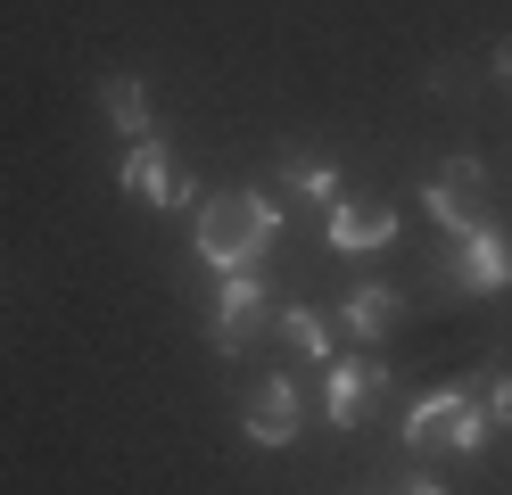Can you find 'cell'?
<instances>
[{
  "label": "cell",
  "instance_id": "6da1fadb",
  "mask_svg": "<svg viewBox=\"0 0 512 495\" xmlns=\"http://www.w3.org/2000/svg\"><path fill=\"white\" fill-rule=\"evenodd\" d=\"M281 207L265 190H215L199 198V264L207 273H256V256L273 248Z\"/></svg>",
  "mask_w": 512,
  "mask_h": 495
},
{
  "label": "cell",
  "instance_id": "7a4b0ae2",
  "mask_svg": "<svg viewBox=\"0 0 512 495\" xmlns=\"http://www.w3.org/2000/svg\"><path fill=\"white\" fill-rule=\"evenodd\" d=\"M405 446L413 454H479L488 446V413H479L463 388H430L422 405L405 413Z\"/></svg>",
  "mask_w": 512,
  "mask_h": 495
},
{
  "label": "cell",
  "instance_id": "3957f363",
  "mask_svg": "<svg viewBox=\"0 0 512 495\" xmlns=\"http://www.w3.org/2000/svg\"><path fill=\"white\" fill-rule=\"evenodd\" d=\"M422 207L455 231V240H463V231H479V223H488V215H479V157H446L438 174L422 182Z\"/></svg>",
  "mask_w": 512,
  "mask_h": 495
},
{
  "label": "cell",
  "instance_id": "277c9868",
  "mask_svg": "<svg viewBox=\"0 0 512 495\" xmlns=\"http://www.w3.org/2000/svg\"><path fill=\"white\" fill-rule=\"evenodd\" d=\"M446 281H463V289H512V240L496 223H479L455 240V256H446Z\"/></svg>",
  "mask_w": 512,
  "mask_h": 495
},
{
  "label": "cell",
  "instance_id": "5b68a950",
  "mask_svg": "<svg viewBox=\"0 0 512 495\" xmlns=\"http://www.w3.org/2000/svg\"><path fill=\"white\" fill-rule=\"evenodd\" d=\"M248 322H265V281H256V273H223L207 347H215V355H240V347H248Z\"/></svg>",
  "mask_w": 512,
  "mask_h": 495
},
{
  "label": "cell",
  "instance_id": "8992f818",
  "mask_svg": "<svg viewBox=\"0 0 512 495\" xmlns=\"http://www.w3.org/2000/svg\"><path fill=\"white\" fill-rule=\"evenodd\" d=\"M389 240H397V207H389V198H339V207H331V248L339 256H372Z\"/></svg>",
  "mask_w": 512,
  "mask_h": 495
},
{
  "label": "cell",
  "instance_id": "52a82bcc",
  "mask_svg": "<svg viewBox=\"0 0 512 495\" xmlns=\"http://www.w3.org/2000/svg\"><path fill=\"white\" fill-rule=\"evenodd\" d=\"M240 429H248V446H265V454L290 446V438H298V388H290V380H256Z\"/></svg>",
  "mask_w": 512,
  "mask_h": 495
},
{
  "label": "cell",
  "instance_id": "ba28073f",
  "mask_svg": "<svg viewBox=\"0 0 512 495\" xmlns=\"http://www.w3.org/2000/svg\"><path fill=\"white\" fill-rule=\"evenodd\" d=\"M116 182L124 190H133V198H149V207H182V182H174V157L166 149H157V141H133V149H124V165H116Z\"/></svg>",
  "mask_w": 512,
  "mask_h": 495
},
{
  "label": "cell",
  "instance_id": "9c48e42d",
  "mask_svg": "<svg viewBox=\"0 0 512 495\" xmlns=\"http://www.w3.org/2000/svg\"><path fill=\"white\" fill-rule=\"evenodd\" d=\"M100 108H108V124L124 132V141H149V83L141 75H108L100 83Z\"/></svg>",
  "mask_w": 512,
  "mask_h": 495
},
{
  "label": "cell",
  "instance_id": "30bf717a",
  "mask_svg": "<svg viewBox=\"0 0 512 495\" xmlns=\"http://www.w3.org/2000/svg\"><path fill=\"white\" fill-rule=\"evenodd\" d=\"M397 322H405V297H397V289H380V281H364L356 297H347V330H356V339H389Z\"/></svg>",
  "mask_w": 512,
  "mask_h": 495
},
{
  "label": "cell",
  "instance_id": "8fae6325",
  "mask_svg": "<svg viewBox=\"0 0 512 495\" xmlns=\"http://www.w3.org/2000/svg\"><path fill=\"white\" fill-rule=\"evenodd\" d=\"M372 363H356V355H331V429H356V413H364V396H372Z\"/></svg>",
  "mask_w": 512,
  "mask_h": 495
},
{
  "label": "cell",
  "instance_id": "7c38bea8",
  "mask_svg": "<svg viewBox=\"0 0 512 495\" xmlns=\"http://www.w3.org/2000/svg\"><path fill=\"white\" fill-rule=\"evenodd\" d=\"M273 330H281V339H290L298 355H314V363H331V355H339V330H331L323 314H314V306H290V314H273Z\"/></svg>",
  "mask_w": 512,
  "mask_h": 495
},
{
  "label": "cell",
  "instance_id": "4fadbf2b",
  "mask_svg": "<svg viewBox=\"0 0 512 495\" xmlns=\"http://www.w3.org/2000/svg\"><path fill=\"white\" fill-rule=\"evenodd\" d=\"M290 182L306 190V198H339V165L323 157V165H314V157H290Z\"/></svg>",
  "mask_w": 512,
  "mask_h": 495
},
{
  "label": "cell",
  "instance_id": "5bb4252c",
  "mask_svg": "<svg viewBox=\"0 0 512 495\" xmlns=\"http://www.w3.org/2000/svg\"><path fill=\"white\" fill-rule=\"evenodd\" d=\"M479 413H488V429H512V380H496V388H488V405H479Z\"/></svg>",
  "mask_w": 512,
  "mask_h": 495
},
{
  "label": "cell",
  "instance_id": "9a60e30c",
  "mask_svg": "<svg viewBox=\"0 0 512 495\" xmlns=\"http://www.w3.org/2000/svg\"><path fill=\"white\" fill-rule=\"evenodd\" d=\"M496 83H512V33L496 42Z\"/></svg>",
  "mask_w": 512,
  "mask_h": 495
},
{
  "label": "cell",
  "instance_id": "2e32d148",
  "mask_svg": "<svg viewBox=\"0 0 512 495\" xmlns=\"http://www.w3.org/2000/svg\"><path fill=\"white\" fill-rule=\"evenodd\" d=\"M397 495H446V487H438V479H413V487H397Z\"/></svg>",
  "mask_w": 512,
  "mask_h": 495
}]
</instances>
